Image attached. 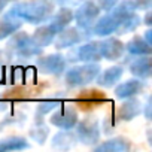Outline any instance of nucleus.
<instances>
[{"mask_svg": "<svg viewBox=\"0 0 152 152\" xmlns=\"http://www.w3.org/2000/svg\"><path fill=\"white\" fill-rule=\"evenodd\" d=\"M14 17L20 20H26L30 24H40L49 20L52 14V3L45 0H36V2H23L15 5L11 12Z\"/></svg>", "mask_w": 152, "mask_h": 152, "instance_id": "obj_1", "label": "nucleus"}, {"mask_svg": "<svg viewBox=\"0 0 152 152\" xmlns=\"http://www.w3.org/2000/svg\"><path fill=\"white\" fill-rule=\"evenodd\" d=\"M100 73V66L96 63H87L84 66H76L66 72V84L69 87H81L90 84Z\"/></svg>", "mask_w": 152, "mask_h": 152, "instance_id": "obj_2", "label": "nucleus"}, {"mask_svg": "<svg viewBox=\"0 0 152 152\" xmlns=\"http://www.w3.org/2000/svg\"><path fill=\"white\" fill-rule=\"evenodd\" d=\"M8 52H14L17 57H34L37 54L42 52L40 46H37L31 37L28 34H26V31H15L11 42L8 43Z\"/></svg>", "mask_w": 152, "mask_h": 152, "instance_id": "obj_3", "label": "nucleus"}, {"mask_svg": "<svg viewBox=\"0 0 152 152\" xmlns=\"http://www.w3.org/2000/svg\"><path fill=\"white\" fill-rule=\"evenodd\" d=\"M99 14H100V8L94 2H91V0H84L81 3V6L78 8V11L73 14V18L76 20L78 26L82 30L91 31L93 24L99 18Z\"/></svg>", "mask_w": 152, "mask_h": 152, "instance_id": "obj_4", "label": "nucleus"}, {"mask_svg": "<svg viewBox=\"0 0 152 152\" xmlns=\"http://www.w3.org/2000/svg\"><path fill=\"white\" fill-rule=\"evenodd\" d=\"M78 124L76 128V136H78L79 142L85 143V145H93L97 143L100 139V130H99V122L94 118H87Z\"/></svg>", "mask_w": 152, "mask_h": 152, "instance_id": "obj_5", "label": "nucleus"}, {"mask_svg": "<svg viewBox=\"0 0 152 152\" xmlns=\"http://www.w3.org/2000/svg\"><path fill=\"white\" fill-rule=\"evenodd\" d=\"M66 63L67 60L60 55V54H52V55H46V57H40L37 60V67L48 75H60L64 72L66 69Z\"/></svg>", "mask_w": 152, "mask_h": 152, "instance_id": "obj_6", "label": "nucleus"}, {"mask_svg": "<svg viewBox=\"0 0 152 152\" xmlns=\"http://www.w3.org/2000/svg\"><path fill=\"white\" fill-rule=\"evenodd\" d=\"M78 122V113L73 107H60L52 116H51V124L57 125L61 130H70Z\"/></svg>", "mask_w": 152, "mask_h": 152, "instance_id": "obj_7", "label": "nucleus"}, {"mask_svg": "<svg viewBox=\"0 0 152 152\" xmlns=\"http://www.w3.org/2000/svg\"><path fill=\"white\" fill-rule=\"evenodd\" d=\"M124 45L113 37H109L103 42H99V51L102 58H107V60H118L122 57L124 54Z\"/></svg>", "mask_w": 152, "mask_h": 152, "instance_id": "obj_8", "label": "nucleus"}, {"mask_svg": "<svg viewBox=\"0 0 152 152\" xmlns=\"http://www.w3.org/2000/svg\"><path fill=\"white\" fill-rule=\"evenodd\" d=\"M57 39H55V48L57 49H63V48H69L73 46L76 43H79L82 40V34L79 33L78 28H63L61 31L57 33Z\"/></svg>", "mask_w": 152, "mask_h": 152, "instance_id": "obj_9", "label": "nucleus"}, {"mask_svg": "<svg viewBox=\"0 0 152 152\" xmlns=\"http://www.w3.org/2000/svg\"><path fill=\"white\" fill-rule=\"evenodd\" d=\"M76 55L72 60L76 61H85V63H93V61H99L102 58L100 51H99V42H88L85 45H81L76 49Z\"/></svg>", "mask_w": 152, "mask_h": 152, "instance_id": "obj_10", "label": "nucleus"}, {"mask_svg": "<svg viewBox=\"0 0 152 152\" xmlns=\"http://www.w3.org/2000/svg\"><path fill=\"white\" fill-rule=\"evenodd\" d=\"M116 27H118V21L110 14H107L106 17L97 18V21L91 27V31L97 36H109V34L115 33Z\"/></svg>", "mask_w": 152, "mask_h": 152, "instance_id": "obj_11", "label": "nucleus"}, {"mask_svg": "<svg viewBox=\"0 0 152 152\" xmlns=\"http://www.w3.org/2000/svg\"><path fill=\"white\" fill-rule=\"evenodd\" d=\"M143 88H145V84L142 79H130L127 82L119 84L115 88V96L118 99H128V97L139 94Z\"/></svg>", "mask_w": 152, "mask_h": 152, "instance_id": "obj_12", "label": "nucleus"}, {"mask_svg": "<svg viewBox=\"0 0 152 152\" xmlns=\"http://www.w3.org/2000/svg\"><path fill=\"white\" fill-rule=\"evenodd\" d=\"M130 70L134 76H137V78L142 79V81L149 79V76H151V57L149 55L137 57L130 64Z\"/></svg>", "mask_w": 152, "mask_h": 152, "instance_id": "obj_13", "label": "nucleus"}, {"mask_svg": "<svg viewBox=\"0 0 152 152\" xmlns=\"http://www.w3.org/2000/svg\"><path fill=\"white\" fill-rule=\"evenodd\" d=\"M140 112H142V103L139 100H136V99H130L128 97V100L121 104V107L118 110V116L122 121H131Z\"/></svg>", "mask_w": 152, "mask_h": 152, "instance_id": "obj_14", "label": "nucleus"}, {"mask_svg": "<svg viewBox=\"0 0 152 152\" xmlns=\"http://www.w3.org/2000/svg\"><path fill=\"white\" fill-rule=\"evenodd\" d=\"M73 21V11L70 9V8H61L54 17H52V21L49 23V26H51V28L55 31V33H58V31H61L63 28H66V27H69V24Z\"/></svg>", "mask_w": 152, "mask_h": 152, "instance_id": "obj_15", "label": "nucleus"}, {"mask_svg": "<svg viewBox=\"0 0 152 152\" xmlns=\"http://www.w3.org/2000/svg\"><path fill=\"white\" fill-rule=\"evenodd\" d=\"M122 67L119 66H113V67H109L106 69L100 76H99V79H97V84L104 87V88H110L113 87L115 84H118V81L121 79V76H122Z\"/></svg>", "mask_w": 152, "mask_h": 152, "instance_id": "obj_16", "label": "nucleus"}, {"mask_svg": "<svg viewBox=\"0 0 152 152\" xmlns=\"http://www.w3.org/2000/svg\"><path fill=\"white\" fill-rule=\"evenodd\" d=\"M125 49H127V52H130L131 55H137V57H140V55H151V43L146 42V40H145L143 37H140V36L133 37V39L127 43Z\"/></svg>", "mask_w": 152, "mask_h": 152, "instance_id": "obj_17", "label": "nucleus"}, {"mask_svg": "<svg viewBox=\"0 0 152 152\" xmlns=\"http://www.w3.org/2000/svg\"><path fill=\"white\" fill-rule=\"evenodd\" d=\"M20 26V18L14 17L12 14H8L6 17L0 18V40L18 31Z\"/></svg>", "mask_w": 152, "mask_h": 152, "instance_id": "obj_18", "label": "nucleus"}, {"mask_svg": "<svg viewBox=\"0 0 152 152\" xmlns=\"http://www.w3.org/2000/svg\"><path fill=\"white\" fill-rule=\"evenodd\" d=\"M55 31L51 28V26L48 24V26H43V27H39L36 31H34V34L31 36V40L37 45V46H48L52 40H54V37H55Z\"/></svg>", "mask_w": 152, "mask_h": 152, "instance_id": "obj_19", "label": "nucleus"}, {"mask_svg": "<svg viewBox=\"0 0 152 152\" xmlns=\"http://www.w3.org/2000/svg\"><path fill=\"white\" fill-rule=\"evenodd\" d=\"M106 100V96H103L100 91L97 90H90V91H82L78 97V102L79 104H82L84 107L85 106H97L100 102Z\"/></svg>", "mask_w": 152, "mask_h": 152, "instance_id": "obj_20", "label": "nucleus"}, {"mask_svg": "<svg viewBox=\"0 0 152 152\" xmlns=\"http://www.w3.org/2000/svg\"><path fill=\"white\" fill-rule=\"evenodd\" d=\"M140 21H142L140 17H139L136 12H133L131 15H128L127 18H124L122 21L118 23V27H116L115 33H118V34H125V33H128V31H134V30L139 27Z\"/></svg>", "mask_w": 152, "mask_h": 152, "instance_id": "obj_21", "label": "nucleus"}, {"mask_svg": "<svg viewBox=\"0 0 152 152\" xmlns=\"http://www.w3.org/2000/svg\"><path fill=\"white\" fill-rule=\"evenodd\" d=\"M96 149L97 151H127V149H130V142L122 137H118V139L107 140L106 143H103L100 146H96Z\"/></svg>", "mask_w": 152, "mask_h": 152, "instance_id": "obj_22", "label": "nucleus"}, {"mask_svg": "<svg viewBox=\"0 0 152 152\" xmlns=\"http://www.w3.org/2000/svg\"><path fill=\"white\" fill-rule=\"evenodd\" d=\"M28 146L30 145L23 137H11L0 142V151H18V149H26Z\"/></svg>", "mask_w": 152, "mask_h": 152, "instance_id": "obj_23", "label": "nucleus"}, {"mask_svg": "<svg viewBox=\"0 0 152 152\" xmlns=\"http://www.w3.org/2000/svg\"><path fill=\"white\" fill-rule=\"evenodd\" d=\"M66 131H63V133H60L54 137V142H52L54 148H58L61 143H66V148H72L75 145V140H76L75 134H70V133H66Z\"/></svg>", "mask_w": 152, "mask_h": 152, "instance_id": "obj_24", "label": "nucleus"}, {"mask_svg": "<svg viewBox=\"0 0 152 152\" xmlns=\"http://www.w3.org/2000/svg\"><path fill=\"white\" fill-rule=\"evenodd\" d=\"M58 106H60V102H58V100H46V102L40 103L39 107H37V112H36L37 121H39V118H40L42 115L48 113L51 109H55V107H58Z\"/></svg>", "mask_w": 152, "mask_h": 152, "instance_id": "obj_25", "label": "nucleus"}, {"mask_svg": "<svg viewBox=\"0 0 152 152\" xmlns=\"http://www.w3.org/2000/svg\"><path fill=\"white\" fill-rule=\"evenodd\" d=\"M49 133V128L46 125H40V127H36V128H31L30 130V136L37 142V143H43V140L46 139Z\"/></svg>", "mask_w": 152, "mask_h": 152, "instance_id": "obj_26", "label": "nucleus"}, {"mask_svg": "<svg viewBox=\"0 0 152 152\" xmlns=\"http://www.w3.org/2000/svg\"><path fill=\"white\" fill-rule=\"evenodd\" d=\"M119 2V0H99V8L100 9H103V11H106V12H109L116 3Z\"/></svg>", "mask_w": 152, "mask_h": 152, "instance_id": "obj_27", "label": "nucleus"}, {"mask_svg": "<svg viewBox=\"0 0 152 152\" xmlns=\"http://www.w3.org/2000/svg\"><path fill=\"white\" fill-rule=\"evenodd\" d=\"M134 5H136V9L148 11V9H151L152 0H134Z\"/></svg>", "mask_w": 152, "mask_h": 152, "instance_id": "obj_28", "label": "nucleus"}, {"mask_svg": "<svg viewBox=\"0 0 152 152\" xmlns=\"http://www.w3.org/2000/svg\"><path fill=\"white\" fill-rule=\"evenodd\" d=\"M149 20H151V11L148 9V14H146V17H145V24H146V26H151V21H149Z\"/></svg>", "mask_w": 152, "mask_h": 152, "instance_id": "obj_29", "label": "nucleus"}, {"mask_svg": "<svg viewBox=\"0 0 152 152\" xmlns=\"http://www.w3.org/2000/svg\"><path fill=\"white\" fill-rule=\"evenodd\" d=\"M9 2V0H0V12H2L3 9H5V6H6V3Z\"/></svg>", "mask_w": 152, "mask_h": 152, "instance_id": "obj_30", "label": "nucleus"}, {"mask_svg": "<svg viewBox=\"0 0 152 152\" xmlns=\"http://www.w3.org/2000/svg\"><path fill=\"white\" fill-rule=\"evenodd\" d=\"M0 104H5V103H3V102H0ZM5 107H6V106H0V110H2V109H5Z\"/></svg>", "mask_w": 152, "mask_h": 152, "instance_id": "obj_31", "label": "nucleus"}]
</instances>
